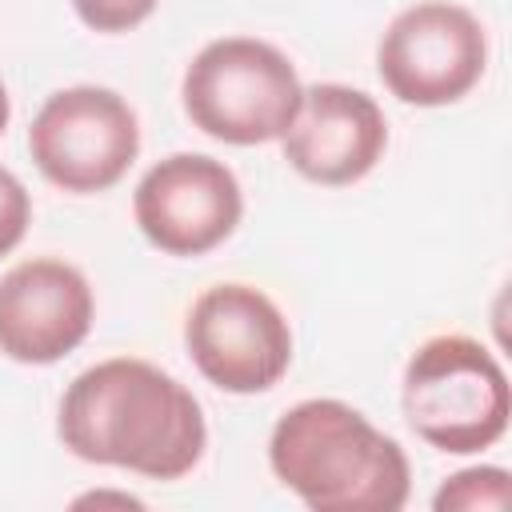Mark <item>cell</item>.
Masks as SVG:
<instances>
[{
	"mask_svg": "<svg viewBox=\"0 0 512 512\" xmlns=\"http://www.w3.org/2000/svg\"><path fill=\"white\" fill-rule=\"evenodd\" d=\"M56 428L72 456L148 480H180L208 444L200 400L176 376L136 356L84 368L60 400Z\"/></svg>",
	"mask_w": 512,
	"mask_h": 512,
	"instance_id": "6da1fadb",
	"label": "cell"
},
{
	"mask_svg": "<svg viewBox=\"0 0 512 512\" xmlns=\"http://www.w3.org/2000/svg\"><path fill=\"white\" fill-rule=\"evenodd\" d=\"M268 464L316 512H396L412 472L404 448L344 400H300L268 440Z\"/></svg>",
	"mask_w": 512,
	"mask_h": 512,
	"instance_id": "7a4b0ae2",
	"label": "cell"
},
{
	"mask_svg": "<svg viewBox=\"0 0 512 512\" xmlns=\"http://www.w3.org/2000/svg\"><path fill=\"white\" fill-rule=\"evenodd\" d=\"M404 416L420 440L468 456L508 432L512 392L500 360L472 336L448 332L424 340L404 368Z\"/></svg>",
	"mask_w": 512,
	"mask_h": 512,
	"instance_id": "3957f363",
	"label": "cell"
},
{
	"mask_svg": "<svg viewBox=\"0 0 512 512\" xmlns=\"http://www.w3.org/2000/svg\"><path fill=\"white\" fill-rule=\"evenodd\" d=\"M304 88L292 60L252 36H224L196 52L184 72V112L188 120L224 144H268L280 140L296 112Z\"/></svg>",
	"mask_w": 512,
	"mask_h": 512,
	"instance_id": "277c9868",
	"label": "cell"
},
{
	"mask_svg": "<svg viewBox=\"0 0 512 512\" xmlns=\"http://www.w3.org/2000/svg\"><path fill=\"white\" fill-rule=\"evenodd\" d=\"M36 168L64 192L112 188L140 152V124L112 88L76 84L52 92L28 128Z\"/></svg>",
	"mask_w": 512,
	"mask_h": 512,
	"instance_id": "5b68a950",
	"label": "cell"
},
{
	"mask_svg": "<svg viewBox=\"0 0 512 512\" xmlns=\"http://www.w3.org/2000/svg\"><path fill=\"white\" fill-rule=\"evenodd\" d=\"M488 64V36L480 20L448 0L404 8L376 48L384 88L416 108L456 104L476 88Z\"/></svg>",
	"mask_w": 512,
	"mask_h": 512,
	"instance_id": "8992f818",
	"label": "cell"
},
{
	"mask_svg": "<svg viewBox=\"0 0 512 512\" xmlns=\"http://www.w3.org/2000/svg\"><path fill=\"white\" fill-rule=\"evenodd\" d=\"M184 344L200 376L236 396L272 388L292 360L284 312L252 284L208 288L184 320Z\"/></svg>",
	"mask_w": 512,
	"mask_h": 512,
	"instance_id": "52a82bcc",
	"label": "cell"
},
{
	"mask_svg": "<svg viewBox=\"0 0 512 512\" xmlns=\"http://www.w3.org/2000/svg\"><path fill=\"white\" fill-rule=\"evenodd\" d=\"M140 232L168 256H204L224 244L244 212L240 180L224 160L176 152L144 172L132 196Z\"/></svg>",
	"mask_w": 512,
	"mask_h": 512,
	"instance_id": "ba28073f",
	"label": "cell"
},
{
	"mask_svg": "<svg viewBox=\"0 0 512 512\" xmlns=\"http://www.w3.org/2000/svg\"><path fill=\"white\" fill-rule=\"evenodd\" d=\"M92 288L80 268L36 256L0 276V352L16 364H56L92 328Z\"/></svg>",
	"mask_w": 512,
	"mask_h": 512,
	"instance_id": "9c48e42d",
	"label": "cell"
},
{
	"mask_svg": "<svg viewBox=\"0 0 512 512\" xmlns=\"http://www.w3.org/2000/svg\"><path fill=\"white\" fill-rule=\"evenodd\" d=\"M284 160L312 184H356L388 148L380 104L348 84L304 88L292 128L280 136Z\"/></svg>",
	"mask_w": 512,
	"mask_h": 512,
	"instance_id": "30bf717a",
	"label": "cell"
},
{
	"mask_svg": "<svg viewBox=\"0 0 512 512\" xmlns=\"http://www.w3.org/2000/svg\"><path fill=\"white\" fill-rule=\"evenodd\" d=\"M508 472L504 468H464L456 476H448L440 484V492L432 496V508L436 512H448V508H460V512H496V508H508Z\"/></svg>",
	"mask_w": 512,
	"mask_h": 512,
	"instance_id": "8fae6325",
	"label": "cell"
},
{
	"mask_svg": "<svg viewBox=\"0 0 512 512\" xmlns=\"http://www.w3.org/2000/svg\"><path fill=\"white\" fill-rule=\"evenodd\" d=\"M72 8L96 32H128L152 16L156 0H72Z\"/></svg>",
	"mask_w": 512,
	"mask_h": 512,
	"instance_id": "7c38bea8",
	"label": "cell"
},
{
	"mask_svg": "<svg viewBox=\"0 0 512 512\" xmlns=\"http://www.w3.org/2000/svg\"><path fill=\"white\" fill-rule=\"evenodd\" d=\"M28 220H32V196H28V188L20 184L16 172L0 168V256H8L24 240Z\"/></svg>",
	"mask_w": 512,
	"mask_h": 512,
	"instance_id": "4fadbf2b",
	"label": "cell"
},
{
	"mask_svg": "<svg viewBox=\"0 0 512 512\" xmlns=\"http://www.w3.org/2000/svg\"><path fill=\"white\" fill-rule=\"evenodd\" d=\"M8 116H12V104H8V92H4V84H0V132L8 128Z\"/></svg>",
	"mask_w": 512,
	"mask_h": 512,
	"instance_id": "5bb4252c",
	"label": "cell"
}]
</instances>
